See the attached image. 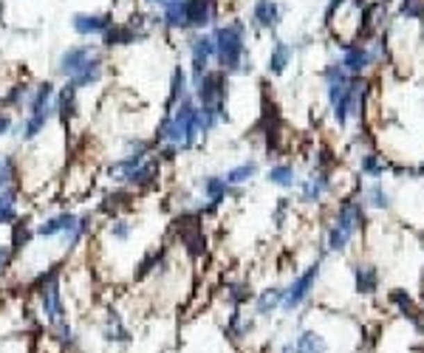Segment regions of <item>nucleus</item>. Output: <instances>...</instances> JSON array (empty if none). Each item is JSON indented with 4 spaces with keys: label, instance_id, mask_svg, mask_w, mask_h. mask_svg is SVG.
I'll return each mask as SVG.
<instances>
[{
    "label": "nucleus",
    "instance_id": "f257e3e1",
    "mask_svg": "<svg viewBox=\"0 0 424 353\" xmlns=\"http://www.w3.org/2000/svg\"><path fill=\"white\" fill-rule=\"evenodd\" d=\"M198 136H201V130H198V108L187 97V99H181L176 105L173 113L164 116V122L158 124L156 142H170V145L179 147V150H190Z\"/></svg>",
    "mask_w": 424,
    "mask_h": 353
},
{
    "label": "nucleus",
    "instance_id": "f03ea898",
    "mask_svg": "<svg viewBox=\"0 0 424 353\" xmlns=\"http://www.w3.org/2000/svg\"><path fill=\"white\" fill-rule=\"evenodd\" d=\"M215 54L224 65V71H238L240 60L246 54V42H243V26L240 23H227L215 31Z\"/></svg>",
    "mask_w": 424,
    "mask_h": 353
},
{
    "label": "nucleus",
    "instance_id": "7ed1b4c3",
    "mask_svg": "<svg viewBox=\"0 0 424 353\" xmlns=\"http://www.w3.org/2000/svg\"><path fill=\"white\" fill-rule=\"evenodd\" d=\"M173 229H176L184 252L193 260H201L206 254V235H204V224H201V212H181V215H176Z\"/></svg>",
    "mask_w": 424,
    "mask_h": 353
},
{
    "label": "nucleus",
    "instance_id": "20e7f679",
    "mask_svg": "<svg viewBox=\"0 0 424 353\" xmlns=\"http://www.w3.org/2000/svg\"><path fill=\"white\" fill-rule=\"evenodd\" d=\"M362 224H365V212H362V206L354 204V201L343 204V209H339V215H336V220H334V229H331V235H328V249L343 252V249L351 243V238L357 235V229H359Z\"/></svg>",
    "mask_w": 424,
    "mask_h": 353
},
{
    "label": "nucleus",
    "instance_id": "39448f33",
    "mask_svg": "<svg viewBox=\"0 0 424 353\" xmlns=\"http://www.w3.org/2000/svg\"><path fill=\"white\" fill-rule=\"evenodd\" d=\"M195 97L198 108H224L227 99V74L224 71H206L195 79Z\"/></svg>",
    "mask_w": 424,
    "mask_h": 353
},
{
    "label": "nucleus",
    "instance_id": "423d86ee",
    "mask_svg": "<svg viewBox=\"0 0 424 353\" xmlns=\"http://www.w3.org/2000/svg\"><path fill=\"white\" fill-rule=\"evenodd\" d=\"M40 297V314L49 325H57L65 320V302H63V291H60V280L49 283L34 291Z\"/></svg>",
    "mask_w": 424,
    "mask_h": 353
},
{
    "label": "nucleus",
    "instance_id": "0eeeda50",
    "mask_svg": "<svg viewBox=\"0 0 424 353\" xmlns=\"http://www.w3.org/2000/svg\"><path fill=\"white\" fill-rule=\"evenodd\" d=\"M74 232H76V215H71V212H60V215H54V217H46V220H42V224L34 229V235L42 238V240L63 235V238L68 240V249L76 246Z\"/></svg>",
    "mask_w": 424,
    "mask_h": 353
},
{
    "label": "nucleus",
    "instance_id": "6e6552de",
    "mask_svg": "<svg viewBox=\"0 0 424 353\" xmlns=\"http://www.w3.org/2000/svg\"><path fill=\"white\" fill-rule=\"evenodd\" d=\"M317 277H320V263H314V266H311L306 274H300V277H297V280L286 288V297H283V308H286V311H294L297 305H303V302L309 299V294H311Z\"/></svg>",
    "mask_w": 424,
    "mask_h": 353
},
{
    "label": "nucleus",
    "instance_id": "1a4fd4ad",
    "mask_svg": "<svg viewBox=\"0 0 424 353\" xmlns=\"http://www.w3.org/2000/svg\"><path fill=\"white\" fill-rule=\"evenodd\" d=\"M187 46H190V54H193V79H198L201 74H206L209 60L215 57V40L206 37V34H195Z\"/></svg>",
    "mask_w": 424,
    "mask_h": 353
},
{
    "label": "nucleus",
    "instance_id": "9d476101",
    "mask_svg": "<svg viewBox=\"0 0 424 353\" xmlns=\"http://www.w3.org/2000/svg\"><path fill=\"white\" fill-rule=\"evenodd\" d=\"M94 57V49L91 46H71V49H65L63 54H60V60H57V71L63 74V76H74L85 63H88Z\"/></svg>",
    "mask_w": 424,
    "mask_h": 353
},
{
    "label": "nucleus",
    "instance_id": "9b49d317",
    "mask_svg": "<svg viewBox=\"0 0 424 353\" xmlns=\"http://www.w3.org/2000/svg\"><path fill=\"white\" fill-rule=\"evenodd\" d=\"M158 172H161V161L158 158H145L131 175H127V187L131 190H147V187H153L156 184V179H158Z\"/></svg>",
    "mask_w": 424,
    "mask_h": 353
},
{
    "label": "nucleus",
    "instance_id": "f8f14e48",
    "mask_svg": "<svg viewBox=\"0 0 424 353\" xmlns=\"http://www.w3.org/2000/svg\"><path fill=\"white\" fill-rule=\"evenodd\" d=\"M111 15H74L71 26L76 34H105L111 28Z\"/></svg>",
    "mask_w": 424,
    "mask_h": 353
},
{
    "label": "nucleus",
    "instance_id": "ddd939ff",
    "mask_svg": "<svg viewBox=\"0 0 424 353\" xmlns=\"http://www.w3.org/2000/svg\"><path fill=\"white\" fill-rule=\"evenodd\" d=\"M51 116H54V110L49 108V110H40V113H28L23 122H20V139L23 142H31V139H37L42 130H46V124L51 122Z\"/></svg>",
    "mask_w": 424,
    "mask_h": 353
},
{
    "label": "nucleus",
    "instance_id": "4468645a",
    "mask_svg": "<svg viewBox=\"0 0 424 353\" xmlns=\"http://www.w3.org/2000/svg\"><path fill=\"white\" fill-rule=\"evenodd\" d=\"M99 76H102V60L94 54L88 63H85L71 79H68V88H74V91H79V88H88V85H94V82H99Z\"/></svg>",
    "mask_w": 424,
    "mask_h": 353
},
{
    "label": "nucleus",
    "instance_id": "2eb2a0df",
    "mask_svg": "<svg viewBox=\"0 0 424 353\" xmlns=\"http://www.w3.org/2000/svg\"><path fill=\"white\" fill-rule=\"evenodd\" d=\"M167 266V249H150L139 263H136V272H133V280H145L150 277L153 272H161Z\"/></svg>",
    "mask_w": 424,
    "mask_h": 353
},
{
    "label": "nucleus",
    "instance_id": "dca6fc26",
    "mask_svg": "<svg viewBox=\"0 0 424 353\" xmlns=\"http://www.w3.org/2000/svg\"><path fill=\"white\" fill-rule=\"evenodd\" d=\"M139 37H145V31H136L131 23H116L105 31V46L113 49V46H131V42H136Z\"/></svg>",
    "mask_w": 424,
    "mask_h": 353
},
{
    "label": "nucleus",
    "instance_id": "f3484780",
    "mask_svg": "<svg viewBox=\"0 0 424 353\" xmlns=\"http://www.w3.org/2000/svg\"><path fill=\"white\" fill-rule=\"evenodd\" d=\"M373 63V54L362 46H345V57H343V71L345 74H362L368 65Z\"/></svg>",
    "mask_w": 424,
    "mask_h": 353
},
{
    "label": "nucleus",
    "instance_id": "a211bd4d",
    "mask_svg": "<svg viewBox=\"0 0 424 353\" xmlns=\"http://www.w3.org/2000/svg\"><path fill=\"white\" fill-rule=\"evenodd\" d=\"M187 15H190V26L204 28L206 23H212V15H215V0H187Z\"/></svg>",
    "mask_w": 424,
    "mask_h": 353
},
{
    "label": "nucleus",
    "instance_id": "6ab92c4d",
    "mask_svg": "<svg viewBox=\"0 0 424 353\" xmlns=\"http://www.w3.org/2000/svg\"><path fill=\"white\" fill-rule=\"evenodd\" d=\"M54 99V85L51 82H40L37 88H31V97H28V113H40V110H49Z\"/></svg>",
    "mask_w": 424,
    "mask_h": 353
},
{
    "label": "nucleus",
    "instance_id": "aec40b11",
    "mask_svg": "<svg viewBox=\"0 0 424 353\" xmlns=\"http://www.w3.org/2000/svg\"><path fill=\"white\" fill-rule=\"evenodd\" d=\"M252 17H254V23L263 26V28H275L280 23V9H277L275 0H258V3H254Z\"/></svg>",
    "mask_w": 424,
    "mask_h": 353
},
{
    "label": "nucleus",
    "instance_id": "412c9836",
    "mask_svg": "<svg viewBox=\"0 0 424 353\" xmlns=\"http://www.w3.org/2000/svg\"><path fill=\"white\" fill-rule=\"evenodd\" d=\"M102 336H105V342H116V345L131 342V331L124 328V322H122V317H119L116 311L108 314V320H105V325H102Z\"/></svg>",
    "mask_w": 424,
    "mask_h": 353
},
{
    "label": "nucleus",
    "instance_id": "4be33fe9",
    "mask_svg": "<svg viewBox=\"0 0 424 353\" xmlns=\"http://www.w3.org/2000/svg\"><path fill=\"white\" fill-rule=\"evenodd\" d=\"M283 297H286V288H269L258 297V302H254V311H258L261 317H269L275 314L277 308H283Z\"/></svg>",
    "mask_w": 424,
    "mask_h": 353
},
{
    "label": "nucleus",
    "instance_id": "5701e85b",
    "mask_svg": "<svg viewBox=\"0 0 424 353\" xmlns=\"http://www.w3.org/2000/svg\"><path fill=\"white\" fill-rule=\"evenodd\" d=\"M131 198H133L131 190H113V192L105 195V201L99 204V212H105L108 217H119V209L131 206Z\"/></svg>",
    "mask_w": 424,
    "mask_h": 353
},
{
    "label": "nucleus",
    "instance_id": "b1692460",
    "mask_svg": "<svg viewBox=\"0 0 424 353\" xmlns=\"http://www.w3.org/2000/svg\"><path fill=\"white\" fill-rule=\"evenodd\" d=\"M17 220V190L9 187L0 192V227H12Z\"/></svg>",
    "mask_w": 424,
    "mask_h": 353
},
{
    "label": "nucleus",
    "instance_id": "393cba45",
    "mask_svg": "<svg viewBox=\"0 0 424 353\" xmlns=\"http://www.w3.org/2000/svg\"><path fill=\"white\" fill-rule=\"evenodd\" d=\"M201 190H204V195L212 201V206H218V204L227 198L229 184H227V179H218V175H206V179L201 181Z\"/></svg>",
    "mask_w": 424,
    "mask_h": 353
},
{
    "label": "nucleus",
    "instance_id": "a878e982",
    "mask_svg": "<svg viewBox=\"0 0 424 353\" xmlns=\"http://www.w3.org/2000/svg\"><path fill=\"white\" fill-rule=\"evenodd\" d=\"M328 345L317 331H303L294 342V353H325Z\"/></svg>",
    "mask_w": 424,
    "mask_h": 353
},
{
    "label": "nucleus",
    "instance_id": "bb28decb",
    "mask_svg": "<svg viewBox=\"0 0 424 353\" xmlns=\"http://www.w3.org/2000/svg\"><path fill=\"white\" fill-rule=\"evenodd\" d=\"M164 23H167L170 28H187V26H190L187 0H176V3L164 6Z\"/></svg>",
    "mask_w": 424,
    "mask_h": 353
},
{
    "label": "nucleus",
    "instance_id": "cd10ccee",
    "mask_svg": "<svg viewBox=\"0 0 424 353\" xmlns=\"http://www.w3.org/2000/svg\"><path fill=\"white\" fill-rule=\"evenodd\" d=\"M187 97H190V91H187V71L179 65V68L173 71V79H170V99H167V108L179 105V102L187 99Z\"/></svg>",
    "mask_w": 424,
    "mask_h": 353
},
{
    "label": "nucleus",
    "instance_id": "c85d7f7f",
    "mask_svg": "<svg viewBox=\"0 0 424 353\" xmlns=\"http://www.w3.org/2000/svg\"><path fill=\"white\" fill-rule=\"evenodd\" d=\"M328 190H331V179H328L325 172H320V175H314V179H309V181L303 184V201L314 204V201H320Z\"/></svg>",
    "mask_w": 424,
    "mask_h": 353
},
{
    "label": "nucleus",
    "instance_id": "c756f323",
    "mask_svg": "<svg viewBox=\"0 0 424 353\" xmlns=\"http://www.w3.org/2000/svg\"><path fill=\"white\" fill-rule=\"evenodd\" d=\"M28 238H31V235H28V217H17L15 224H12V240H9V249H12L15 257L23 254Z\"/></svg>",
    "mask_w": 424,
    "mask_h": 353
},
{
    "label": "nucleus",
    "instance_id": "7c9ffc66",
    "mask_svg": "<svg viewBox=\"0 0 424 353\" xmlns=\"http://www.w3.org/2000/svg\"><path fill=\"white\" fill-rule=\"evenodd\" d=\"M57 113H60V119H63L65 127H68V122L76 116V91H74V88L65 85V91L57 97Z\"/></svg>",
    "mask_w": 424,
    "mask_h": 353
},
{
    "label": "nucleus",
    "instance_id": "2f4dec72",
    "mask_svg": "<svg viewBox=\"0 0 424 353\" xmlns=\"http://www.w3.org/2000/svg\"><path fill=\"white\" fill-rule=\"evenodd\" d=\"M379 286V272L373 266H359L357 269V291L359 294H373Z\"/></svg>",
    "mask_w": 424,
    "mask_h": 353
},
{
    "label": "nucleus",
    "instance_id": "473e14b6",
    "mask_svg": "<svg viewBox=\"0 0 424 353\" xmlns=\"http://www.w3.org/2000/svg\"><path fill=\"white\" fill-rule=\"evenodd\" d=\"M288 60H291V49L286 46V42H277V46L272 49V54H269V74H283Z\"/></svg>",
    "mask_w": 424,
    "mask_h": 353
},
{
    "label": "nucleus",
    "instance_id": "72a5a7b5",
    "mask_svg": "<svg viewBox=\"0 0 424 353\" xmlns=\"http://www.w3.org/2000/svg\"><path fill=\"white\" fill-rule=\"evenodd\" d=\"M254 172H258V164L243 161V164H238V167H232L227 172V184H246L249 179H254Z\"/></svg>",
    "mask_w": 424,
    "mask_h": 353
},
{
    "label": "nucleus",
    "instance_id": "f704fd0d",
    "mask_svg": "<svg viewBox=\"0 0 424 353\" xmlns=\"http://www.w3.org/2000/svg\"><path fill=\"white\" fill-rule=\"evenodd\" d=\"M391 302L402 308V314H405V317H410V320L416 322V328H421V320H418V311H416V305H413V299H410L405 291H399V288H396V291H391Z\"/></svg>",
    "mask_w": 424,
    "mask_h": 353
},
{
    "label": "nucleus",
    "instance_id": "c9c22d12",
    "mask_svg": "<svg viewBox=\"0 0 424 353\" xmlns=\"http://www.w3.org/2000/svg\"><path fill=\"white\" fill-rule=\"evenodd\" d=\"M108 235H111L113 240L124 243V240H131V235H133V224H131V220H124V217H111Z\"/></svg>",
    "mask_w": 424,
    "mask_h": 353
},
{
    "label": "nucleus",
    "instance_id": "e433bc0d",
    "mask_svg": "<svg viewBox=\"0 0 424 353\" xmlns=\"http://www.w3.org/2000/svg\"><path fill=\"white\" fill-rule=\"evenodd\" d=\"M269 181L277 187H291L294 184V167L291 164H275L269 167Z\"/></svg>",
    "mask_w": 424,
    "mask_h": 353
},
{
    "label": "nucleus",
    "instance_id": "4c0bfd02",
    "mask_svg": "<svg viewBox=\"0 0 424 353\" xmlns=\"http://www.w3.org/2000/svg\"><path fill=\"white\" fill-rule=\"evenodd\" d=\"M28 97H31V88H28L26 82H17V85H12V91L6 94L3 105H9V108H20V105H28Z\"/></svg>",
    "mask_w": 424,
    "mask_h": 353
},
{
    "label": "nucleus",
    "instance_id": "58836bf2",
    "mask_svg": "<svg viewBox=\"0 0 424 353\" xmlns=\"http://www.w3.org/2000/svg\"><path fill=\"white\" fill-rule=\"evenodd\" d=\"M15 179H17V164H15V158H0V192L3 190H9L12 184H15Z\"/></svg>",
    "mask_w": 424,
    "mask_h": 353
},
{
    "label": "nucleus",
    "instance_id": "ea45409f",
    "mask_svg": "<svg viewBox=\"0 0 424 353\" xmlns=\"http://www.w3.org/2000/svg\"><path fill=\"white\" fill-rule=\"evenodd\" d=\"M227 297H229V302L235 308H240L243 302L252 299V288H249V283H229L227 286Z\"/></svg>",
    "mask_w": 424,
    "mask_h": 353
},
{
    "label": "nucleus",
    "instance_id": "a19ab883",
    "mask_svg": "<svg viewBox=\"0 0 424 353\" xmlns=\"http://www.w3.org/2000/svg\"><path fill=\"white\" fill-rule=\"evenodd\" d=\"M399 15L407 17V20H418V17H424V0H402Z\"/></svg>",
    "mask_w": 424,
    "mask_h": 353
},
{
    "label": "nucleus",
    "instance_id": "79ce46f5",
    "mask_svg": "<svg viewBox=\"0 0 424 353\" xmlns=\"http://www.w3.org/2000/svg\"><path fill=\"white\" fill-rule=\"evenodd\" d=\"M368 198H370V204H373L376 209H385V206L391 204V198H388L385 190H382V184H373V187L368 190Z\"/></svg>",
    "mask_w": 424,
    "mask_h": 353
},
{
    "label": "nucleus",
    "instance_id": "37998d69",
    "mask_svg": "<svg viewBox=\"0 0 424 353\" xmlns=\"http://www.w3.org/2000/svg\"><path fill=\"white\" fill-rule=\"evenodd\" d=\"M382 170H385V167H382V161L376 158V156H362V172H370V175H382Z\"/></svg>",
    "mask_w": 424,
    "mask_h": 353
},
{
    "label": "nucleus",
    "instance_id": "c03bdc74",
    "mask_svg": "<svg viewBox=\"0 0 424 353\" xmlns=\"http://www.w3.org/2000/svg\"><path fill=\"white\" fill-rule=\"evenodd\" d=\"M12 260H15V254H12L9 243H0V274H6V272H9Z\"/></svg>",
    "mask_w": 424,
    "mask_h": 353
},
{
    "label": "nucleus",
    "instance_id": "a18cd8bd",
    "mask_svg": "<svg viewBox=\"0 0 424 353\" xmlns=\"http://www.w3.org/2000/svg\"><path fill=\"white\" fill-rule=\"evenodd\" d=\"M9 130H12V113L9 110H0V139H3Z\"/></svg>",
    "mask_w": 424,
    "mask_h": 353
},
{
    "label": "nucleus",
    "instance_id": "49530a36",
    "mask_svg": "<svg viewBox=\"0 0 424 353\" xmlns=\"http://www.w3.org/2000/svg\"><path fill=\"white\" fill-rule=\"evenodd\" d=\"M343 3H345V0H331V6H328V12H325V17L331 20V17H334V12H336L339 6H343Z\"/></svg>",
    "mask_w": 424,
    "mask_h": 353
},
{
    "label": "nucleus",
    "instance_id": "de8ad7c7",
    "mask_svg": "<svg viewBox=\"0 0 424 353\" xmlns=\"http://www.w3.org/2000/svg\"><path fill=\"white\" fill-rule=\"evenodd\" d=\"M153 3H164V6H170V3H176V0H153Z\"/></svg>",
    "mask_w": 424,
    "mask_h": 353
},
{
    "label": "nucleus",
    "instance_id": "09e8293b",
    "mask_svg": "<svg viewBox=\"0 0 424 353\" xmlns=\"http://www.w3.org/2000/svg\"><path fill=\"white\" fill-rule=\"evenodd\" d=\"M0 17H3V6H0Z\"/></svg>",
    "mask_w": 424,
    "mask_h": 353
}]
</instances>
